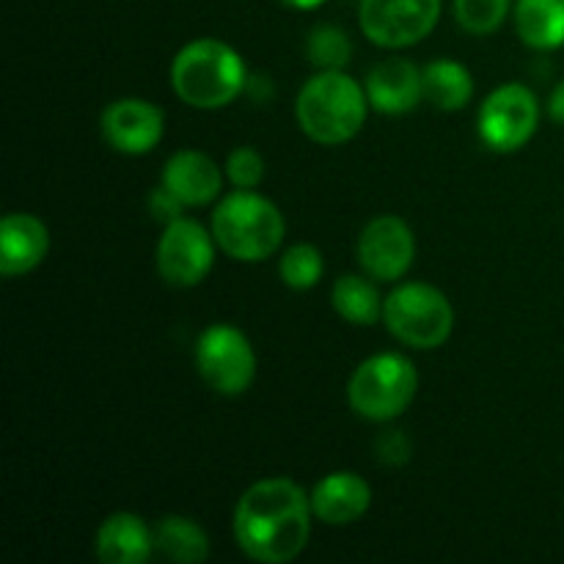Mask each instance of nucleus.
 I'll return each instance as SVG.
<instances>
[{
    "instance_id": "nucleus-1",
    "label": "nucleus",
    "mask_w": 564,
    "mask_h": 564,
    "mask_svg": "<svg viewBox=\"0 0 564 564\" xmlns=\"http://www.w3.org/2000/svg\"><path fill=\"white\" fill-rule=\"evenodd\" d=\"M312 496L286 477L262 479L235 507V540L242 554L262 564L297 560L312 538Z\"/></svg>"
},
{
    "instance_id": "nucleus-2",
    "label": "nucleus",
    "mask_w": 564,
    "mask_h": 564,
    "mask_svg": "<svg viewBox=\"0 0 564 564\" xmlns=\"http://www.w3.org/2000/svg\"><path fill=\"white\" fill-rule=\"evenodd\" d=\"M171 88L191 108H226L248 88L246 61L226 42L196 39L176 53L171 64Z\"/></svg>"
},
{
    "instance_id": "nucleus-3",
    "label": "nucleus",
    "mask_w": 564,
    "mask_h": 564,
    "mask_svg": "<svg viewBox=\"0 0 564 564\" xmlns=\"http://www.w3.org/2000/svg\"><path fill=\"white\" fill-rule=\"evenodd\" d=\"M367 88L341 69L317 72L295 99V116L303 135L323 147H339L356 138L367 121Z\"/></svg>"
},
{
    "instance_id": "nucleus-4",
    "label": "nucleus",
    "mask_w": 564,
    "mask_h": 564,
    "mask_svg": "<svg viewBox=\"0 0 564 564\" xmlns=\"http://www.w3.org/2000/svg\"><path fill=\"white\" fill-rule=\"evenodd\" d=\"M286 235L281 209L253 191H235L220 198L213 213V237L226 257L262 262L273 257Z\"/></svg>"
},
{
    "instance_id": "nucleus-5",
    "label": "nucleus",
    "mask_w": 564,
    "mask_h": 564,
    "mask_svg": "<svg viewBox=\"0 0 564 564\" xmlns=\"http://www.w3.org/2000/svg\"><path fill=\"white\" fill-rule=\"evenodd\" d=\"M419 372L400 352H378L356 367L347 383V402L367 422H391L416 400Z\"/></svg>"
},
{
    "instance_id": "nucleus-6",
    "label": "nucleus",
    "mask_w": 564,
    "mask_h": 564,
    "mask_svg": "<svg viewBox=\"0 0 564 564\" xmlns=\"http://www.w3.org/2000/svg\"><path fill=\"white\" fill-rule=\"evenodd\" d=\"M383 323L402 345L413 350H435L452 336L455 312L438 286L411 281L397 286L383 301Z\"/></svg>"
},
{
    "instance_id": "nucleus-7",
    "label": "nucleus",
    "mask_w": 564,
    "mask_h": 564,
    "mask_svg": "<svg viewBox=\"0 0 564 564\" xmlns=\"http://www.w3.org/2000/svg\"><path fill=\"white\" fill-rule=\"evenodd\" d=\"M196 369L220 397H240L257 378V352L235 325H209L196 341Z\"/></svg>"
},
{
    "instance_id": "nucleus-8",
    "label": "nucleus",
    "mask_w": 564,
    "mask_h": 564,
    "mask_svg": "<svg viewBox=\"0 0 564 564\" xmlns=\"http://www.w3.org/2000/svg\"><path fill=\"white\" fill-rule=\"evenodd\" d=\"M538 124L540 102L532 88L521 83H507L490 91L477 119L479 138L494 152H518L532 141Z\"/></svg>"
},
{
    "instance_id": "nucleus-9",
    "label": "nucleus",
    "mask_w": 564,
    "mask_h": 564,
    "mask_svg": "<svg viewBox=\"0 0 564 564\" xmlns=\"http://www.w3.org/2000/svg\"><path fill=\"white\" fill-rule=\"evenodd\" d=\"M441 0H361L358 22L364 36L386 50L413 47L433 33Z\"/></svg>"
},
{
    "instance_id": "nucleus-10",
    "label": "nucleus",
    "mask_w": 564,
    "mask_h": 564,
    "mask_svg": "<svg viewBox=\"0 0 564 564\" xmlns=\"http://www.w3.org/2000/svg\"><path fill=\"white\" fill-rule=\"evenodd\" d=\"M215 246H218L215 237L198 220H174V224L165 226L158 242L154 262H158L160 279L171 286H180V290L202 284L213 270Z\"/></svg>"
},
{
    "instance_id": "nucleus-11",
    "label": "nucleus",
    "mask_w": 564,
    "mask_h": 564,
    "mask_svg": "<svg viewBox=\"0 0 564 564\" xmlns=\"http://www.w3.org/2000/svg\"><path fill=\"white\" fill-rule=\"evenodd\" d=\"M358 264L375 281H397L411 270L416 257V237L397 215L372 218L356 242Z\"/></svg>"
},
{
    "instance_id": "nucleus-12",
    "label": "nucleus",
    "mask_w": 564,
    "mask_h": 564,
    "mask_svg": "<svg viewBox=\"0 0 564 564\" xmlns=\"http://www.w3.org/2000/svg\"><path fill=\"white\" fill-rule=\"evenodd\" d=\"M105 143L121 154H147L160 143L165 130V116L158 105L138 97L110 102L99 119Z\"/></svg>"
},
{
    "instance_id": "nucleus-13",
    "label": "nucleus",
    "mask_w": 564,
    "mask_h": 564,
    "mask_svg": "<svg viewBox=\"0 0 564 564\" xmlns=\"http://www.w3.org/2000/svg\"><path fill=\"white\" fill-rule=\"evenodd\" d=\"M372 505V488L352 471H334L312 490V512L328 527H350L361 521Z\"/></svg>"
},
{
    "instance_id": "nucleus-14",
    "label": "nucleus",
    "mask_w": 564,
    "mask_h": 564,
    "mask_svg": "<svg viewBox=\"0 0 564 564\" xmlns=\"http://www.w3.org/2000/svg\"><path fill=\"white\" fill-rule=\"evenodd\" d=\"M50 251V231L44 220L28 213L6 215L0 224V273L17 279L44 262Z\"/></svg>"
},
{
    "instance_id": "nucleus-15",
    "label": "nucleus",
    "mask_w": 564,
    "mask_h": 564,
    "mask_svg": "<svg viewBox=\"0 0 564 564\" xmlns=\"http://www.w3.org/2000/svg\"><path fill=\"white\" fill-rule=\"evenodd\" d=\"M367 97L386 116L408 113L424 99L422 69L408 58H386L367 75Z\"/></svg>"
},
{
    "instance_id": "nucleus-16",
    "label": "nucleus",
    "mask_w": 564,
    "mask_h": 564,
    "mask_svg": "<svg viewBox=\"0 0 564 564\" xmlns=\"http://www.w3.org/2000/svg\"><path fill=\"white\" fill-rule=\"evenodd\" d=\"M163 185L180 198L185 207H204L215 202L224 187V174L218 163L196 149L171 154L163 169Z\"/></svg>"
},
{
    "instance_id": "nucleus-17",
    "label": "nucleus",
    "mask_w": 564,
    "mask_h": 564,
    "mask_svg": "<svg viewBox=\"0 0 564 564\" xmlns=\"http://www.w3.org/2000/svg\"><path fill=\"white\" fill-rule=\"evenodd\" d=\"M94 549L102 564H143L154 554V529L135 512H113L99 527Z\"/></svg>"
},
{
    "instance_id": "nucleus-18",
    "label": "nucleus",
    "mask_w": 564,
    "mask_h": 564,
    "mask_svg": "<svg viewBox=\"0 0 564 564\" xmlns=\"http://www.w3.org/2000/svg\"><path fill=\"white\" fill-rule=\"evenodd\" d=\"M516 28L523 44L556 50L564 44V0H518Z\"/></svg>"
},
{
    "instance_id": "nucleus-19",
    "label": "nucleus",
    "mask_w": 564,
    "mask_h": 564,
    "mask_svg": "<svg viewBox=\"0 0 564 564\" xmlns=\"http://www.w3.org/2000/svg\"><path fill=\"white\" fill-rule=\"evenodd\" d=\"M154 551L169 562L202 564L209 556V538L193 518L165 516L154 527Z\"/></svg>"
},
{
    "instance_id": "nucleus-20",
    "label": "nucleus",
    "mask_w": 564,
    "mask_h": 564,
    "mask_svg": "<svg viewBox=\"0 0 564 564\" xmlns=\"http://www.w3.org/2000/svg\"><path fill=\"white\" fill-rule=\"evenodd\" d=\"M424 99L438 110H460L474 97V77L463 64L438 58L422 69Z\"/></svg>"
},
{
    "instance_id": "nucleus-21",
    "label": "nucleus",
    "mask_w": 564,
    "mask_h": 564,
    "mask_svg": "<svg viewBox=\"0 0 564 564\" xmlns=\"http://www.w3.org/2000/svg\"><path fill=\"white\" fill-rule=\"evenodd\" d=\"M336 314L352 325H375L383 317V301L378 286L364 275H339L330 290Z\"/></svg>"
},
{
    "instance_id": "nucleus-22",
    "label": "nucleus",
    "mask_w": 564,
    "mask_h": 564,
    "mask_svg": "<svg viewBox=\"0 0 564 564\" xmlns=\"http://www.w3.org/2000/svg\"><path fill=\"white\" fill-rule=\"evenodd\" d=\"M323 253L319 248L308 246V242H295V246L286 248L279 259V273L281 281L292 290H312L323 279Z\"/></svg>"
},
{
    "instance_id": "nucleus-23",
    "label": "nucleus",
    "mask_w": 564,
    "mask_h": 564,
    "mask_svg": "<svg viewBox=\"0 0 564 564\" xmlns=\"http://www.w3.org/2000/svg\"><path fill=\"white\" fill-rule=\"evenodd\" d=\"M308 61L317 66L319 72L325 69H345L347 61L352 55V42L339 25H317L306 39Z\"/></svg>"
},
{
    "instance_id": "nucleus-24",
    "label": "nucleus",
    "mask_w": 564,
    "mask_h": 564,
    "mask_svg": "<svg viewBox=\"0 0 564 564\" xmlns=\"http://www.w3.org/2000/svg\"><path fill=\"white\" fill-rule=\"evenodd\" d=\"M512 0H455V20L471 36H490L505 25Z\"/></svg>"
},
{
    "instance_id": "nucleus-25",
    "label": "nucleus",
    "mask_w": 564,
    "mask_h": 564,
    "mask_svg": "<svg viewBox=\"0 0 564 564\" xmlns=\"http://www.w3.org/2000/svg\"><path fill=\"white\" fill-rule=\"evenodd\" d=\"M226 176L237 191H257L264 180V160L257 149L237 147L226 158Z\"/></svg>"
},
{
    "instance_id": "nucleus-26",
    "label": "nucleus",
    "mask_w": 564,
    "mask_h": 564,
    "mask_svg": "<svg viewBox=\"0 0 564 564\" xmlns=\"http://www.w3.org/2000/svg\"><path fill=\"white\" fill-rule=\"evenodd\" d=\"M147 204H149V215H152V218L158 220V224H163V226H169V224H174V220H180L182 218V209H185V204H182L180 198H176L174 193H171L165 185L154 187V191L149 193Z\"/></svg>"
},
{
    "instance_id": "nucleus-27",
    "label": "nucleus",
    "mask_w": 564,
    "mask_h": 564,
    "mask_svg": "<svg viewBox=\"0 0 564 564\" xmlns=\"http://www.w3.org/2000/svg\"><path fill=\"white\" fill-rule=\"evenodd\" d=\"M375 449H378V457L383 463H389V466H402V463L411 457V441H408L405 433H400V430H389V433L380 435Z\"/></svg>"
},
{
    "instance_id": "nucleus-28",
    "label": "nucleus",
    "mask_w": 564,
    "mask_h": 564,
    "mask_svg": "<svg viewBox=\"0 0 564 564\" xmlns=\"http://www.w3.org/2000/svg\"><path fill=\"white\" fill-rule=\"evenodd\" d=\"M549 116L556 121V124H564V80L556 83L554 91H551Z\"/></svg>"
},
{
    "instance_id": "nucleus-29",
    "label": "nucleus",
    "mask_w": 564,
    "mask_h": 564,
    "mask_svg": "<svg viewBox=\"0 0 564 564\" xmlns=\"http://www.w3.org/2000/svg\"><path fill=\"white\" fill-rule=\"evenodd\" d=\"M281 3L292 6V9H303V11H308V9H317V6H323L325 0H281Z\"/></svg>"
}]
</instances>
